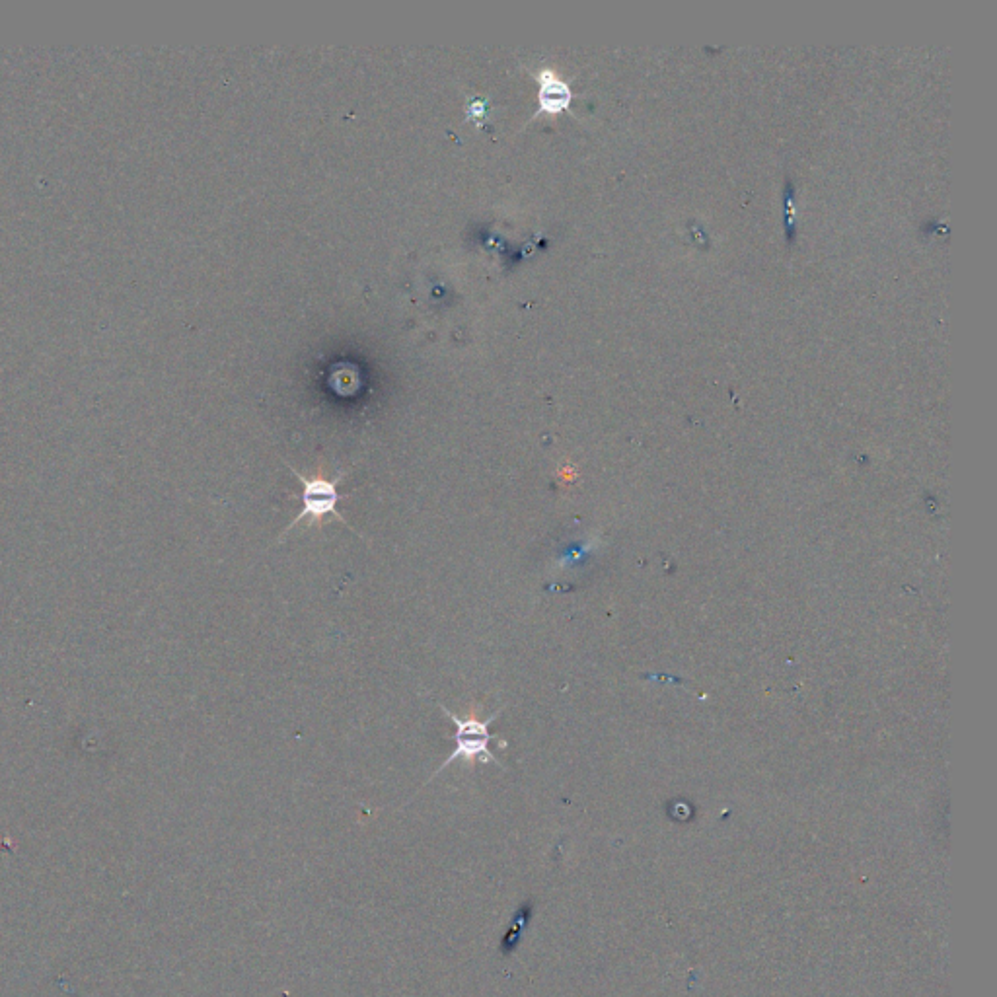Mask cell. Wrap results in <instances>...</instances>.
Wrapping results in <instances>:
<instances>
[{"mask_svg":"<svg viewBox=\"0 0 997 997\" xmlns=\"http://www.w3.org/2000/svg\"><path fill=\"white\" fill-rule=\"evenodd\" d=\"M437 705H439V709L443 711L444 715L452 721V725L456 729V733L452 737V740H454V750L450 752V756L444 760L443 764L437 768V772L423 783V787L429 781H433L439 774H443L444 768H448L454 762H464V764H497V766H501L499 760L495 758L493 750H491L493 742H499L501 746H507L505 740H501L497 735L491 733V725L501 715V709L481 721L476 715L458 717L448 707H444L443 703L437 702Z\"/></svg>","mask_w":997,"mask_h":997,"instance_id":"1","label":"cell"},{"mask_svg":"<svg viewBox=\"0 0 997 997\" xmlns=\"http://www.w3.org/2000/svg\"><path fill=\"white\" fill-rule=\"evenodd\" d=\"M536 80H538L540 90H538V111L534 117H538L540 113L555 115V113L569 110L571 100H573V92H571L569 84L559 74L552 69H542L540 73L536 74Z\"/></svg>","mask_w":997,"mask_h":997,"instance_id":"3","label":"cell"},{"mask_svg":"<svg viewBox=\"0 0 997 997\" xmlns=\"http://www.w3.org/2000/svg\"><path fill=\"white\" fill-rule=\"evenodd\" d=\"M468 113H470L472 117H474V115H476V117H480V115H483V113H485V104H483L481 100H476V102H472V104H470V108H468Z\"/></svg>","mask_w":997,"mask_h":997,"instance_id":"4","label":"cell"},{"mask_svg":"<svg viewBox=\"0 0 997 997\" xmlns=\"http://www.w3.org/2000/svg\"><path fill=\"white\" fill-rule=\"evenodd\" d=\"M289 470L295 474L296 480L300 481V485H302V491L298 495H293V499H298L302 503V509L296 515L295 520L287 526V530L279 536V540H285L287 532L293 530L296 524H300L302 520H310V524H318L326 517H335L339 522H343L347 528H351L345 517L337 511V503L345 501L349 497V495L339 493V489H337L339 483L345 480V472H339L335 478H326L322 474L308 478V476L298 474L293 466H289Z\"/></svg>","mask_w":997,"mask_h":997,"instance_id":"2","label":"cell"}]
</instances>
